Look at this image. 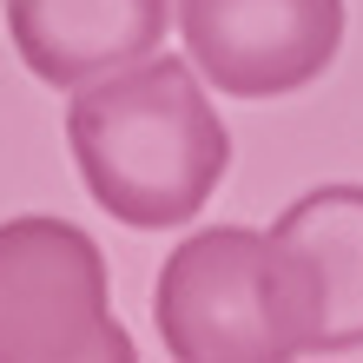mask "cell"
<instances>
[{
	"instance_id": "5b68a950",
	"label": "cell",
	"mask_w": 363,
	"mask_h": 363,
	"mask_svg": "<svg viewBox=\"0 0 363 363\" xmlns=\"http://www.w3.org/2000/svg\"><path fill=\"white\" fill-rule=\"evenodd\" d=\"M271 251L284 264L297 350L337 357L363 344V185H311L271 225Z\"/></svg>"
},
{
	"instance_id": "3957f363",
	"label": "cell",
	"mask_w": 363,
	"mask_h": 363,
	"mask_svg": "<svg viewBox=\"0 0 363 363\" xmlns=\"http://www.w3.org/2000/svg\"><path fill=\"white\" fill-rule=\"evenodd\" d=\"M125 363L139 357L113 317L106 251L67 218L27 211L0 225V363Z\"/></svg>"
},
{
	"instance_id": "277c9868",
	"label": "cell",
	"mask_w": 363,
	"mask_h": 363,
	"mask_svg": "<svg viewBox=\"0 0 363 363\" xmlns=\"http://www.w3.org/2000/svg\"><path fill=\"white\" fill-rule=\"evenodd\" d=\"M185 60L231 99H284L330 73L344 0H179Z\"/></svg>"
},
{
	"instance_id": "6da1fadb",
	"label": "cell",
	"mask_w": 363,
	"mask_h": 363,
	"mask_svg": "<svg viewBox=\"0 0 363 363\" xmlns=\"http://www.w3.org/2000/svg\"><path fill=\"white\" fill-rule=\"evenodd\" d=\"M67 145L93 205L133 231H172L205 211L231 172V133L191 60H133L73 86Z\"/></svg>"
},
{
	"instance_id": "7a4b0ae2",
	"label": "cell",
	"mask_w": 363,
	"mask_h": 363,
	"mask_svg": "<svg viewBox=\"0 0 363 363\" xmlns=\"http://www.w3.org/2000/svg\"><path fill=\"white\" fill-rule=\"evenodd\" d=\"M152 324L165 357L185 363H284L297 350V311L271 231L211 225L165 251L152 284Z\"/></svg>"
},
{
	"instance_id": "8992f818",
	"label": "cell",
	"mask_w": 363,
	"mask_h": 363,
	"mask_svg": "<svg viewBox=\"0 0 363 363\" xmlns=\"http://www.w3.org/2000/svg\"><path fill=\"white\" fill-rule=\"evenodd\" d=\"M0 7L27 73L60 93L159 53L172 20V0H0Z\"/></svg>"
}]
</instances>
